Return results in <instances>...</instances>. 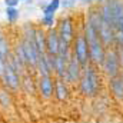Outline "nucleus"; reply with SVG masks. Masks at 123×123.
I'll return each instance as SVG.
<instances>
[{
    "instance_id": "1",
    "label": "nucleus",
    "mask_w": 123,
    "mask_h": 123,
    "mask_svg": "<svg viewBox=\"0 0 123 123\" xmlns=\"http://www.w3.org/2000/svg\"><path fill=\"white\" fill-rule=\"evenodd\" d=\"M83 34L87 40V44H89V59H90V63L94 64V66H102L103 63V59H105V55H106V49L105 46L102 44L100 39H99V33L97 30L90 26L87 22H85L83 25Z\"/></svg>"
},
{
    "instance_id": "2",
    "label": "nucleus",
    "mask_w": 123,
    "mask_h": 123,
    "mask_svg": "<svg viewBox=\"0 0 123 123\" xmlns=\"http://www.w3.org/2000/svg\"><path fill=\"white\" fill-rule=\"evenodd\" d=\"M79 86H80V90L85 96L94 97L99 93V90H100V77H99V73H97L94 64L89 63L86 67H83L82 76H80V80H79Z\"/></svg>"
},
{
    "instance_id": "3",
    "label": "nucleus",
    "mask_w": 123,
    "mask_h": 123,
    "mask_svg": "<svg viewBox=\"0 0 123 123\" xmlns=\"http://www.w3.org/2000/svg\"><path fill=\"white\" fill-rule=\"evenodd\" d=\"M72 55L76 57V60L80 63L82 69L86 67L89 63H90V59H89V44H87V40L83 34V30L76 33L74 36V40L72 43Z\"/></svg>"
},
{
    "instance_id": "4",
    "label": "nucleus",
    "mask_w": 123,
    "mask_h": 123,
    "mask_svg": "<svg viewBox=\"0 0 123 123\" xmlns=\"http://www.w3.org/2000/svg\"><path fill=\"white\" fill-rule=\"evenodd\" d=\"M102 69L105 72V74L110 77L119 76L120 73V59H119V50H116L115 47H110L106 50L105 59L102 63Z\"/></svg>"
},
{
    "instance_id": "5",
    "label": "nucleus",
    "mask_w": 123,
    "mask_h": 123,
    "mask_svg": "<svg viewBox=\"0 0 123 123\" xmlns=\"http://www.w3.org/2000/svg\"><path fill=\"white\" fill-rule=\"evenodd\" d=\"M57 33H59V37L66 40L67 43H73L74 40V36H76V31H74V19L73 16L70 14H64L62 16L59 23H57Z\"/></svg>"
},
{
    "instance_id": "6",
    "label": "nucleus",
    "mask_w": 123,
    "mask_h": 123,
    "mask_svg": "<svg viewBox=\"0 0 123 123\" xmlns=\"http://www.w3.org/2000/svg\"><path fill=\"white\" fill-rule=\"evenodd\" d=\"M82 66L80 63L76 60V57L72 55V57L67 60V67H66V73H64V82L66 83H79L80 80V76H82Z\"/></svg>"
},
{
    "instance_id": "7",
    "label": "nucleus",
    "mask_w": 123,
    "mask_h": 123,
    "mask_svg": "<svg viewBox=\"0 0 123 123\" xmlns=\"http://www.w3.org/2000/svg\"><path fill=\"white\" fill-rule=\"evenodd\" d=\"M1 79H3L4 86L9 87V89H12V90H17V89L20 87V85H22V76H19V74L13 70V67L7 63V60H6L4 73H3Z\"/></svg>"
},
{
    "instance_id": "8",
    "label": "nucleus",
    "mask_w": 123,
    "mask_h": 123,
    "mask_svg": "<svg viewBox=\"0 0 123 123\" xmlns=\"http://www.w3.org/2000/svg\"><path fill=\"white\" fill-rule=\"evenodd\" d=\"M99 39H100L102 44L105 46V49L106 47L110 49L116 43V31L113 30L112 26H109V25H106V23L102 22V25L99 27Z\"/></svg>"
},
{
    "instance_id": "9",
    "label": "nucleus",
    "mask_w": 123,
    "mask_h": 123,
    "mask_svg": "<svg viewBox=\"0 0 123 123\" xmlns=\"http://www.w3.org/2000/svg\"><path fill=\"white\" fill-rule=\"evenodd\" d=\"M59 33L57 29L53 27V29H49L46 31V53L50 55V56H56L59 53Z\"/></svg>"
},
{
    "instance_id": "10",
    "label": "nucleus",
    "mask_w": 123,
    "mask_h": 123,
    "mask_svg": "<svg viewBox=\"0 0 123 123\" xmlns=\"http://www.w3.org/2000/svg\"><path fill=\"white\" fill-rule=\"evenodd\" d=\"M39 90L44 99H50L55 93V80L52 76H40L39 79Z\"/></svg>"
},
{
    "instance_id": "11",
    "label": "nucleus",
    "mask_w": 123,
    "mask_h": 123,
    "mask_svg": "<svg viewBox=\"0 0 123 123\" xmlns=\"http://www.w3.org/2000/svg\"><path fill=\"white\" fill-rule=\"evenodd\" d=\"M109 89L113 97H116L117 100H123V77L120 74L109 79Z\"/></svg>"
},
{
    "instance_id": "12",
    "label": "nucleus",
    "mask_w": 123,
    "mask_h": 123,
    "mask_svg": "<svg viewBox=\"0 0 123 123\" xmlns=\"http://www.w3.org/2000/svg\"><path fill=\"white\" fill-rule=\"evenodd\" d=\"M33 42L36 44V49L39 52V55H44L46 53V30L43 27H36L34 31V37H33Z\"/></svg>"
},
{
    "instance_id": "13",
    "label": "nucleus",
    "mask_w": 123,
    "mask_h": 123,
    "mask_svg": "<svg viewBox=\"0 0 123 123\" xmlns=\"http://www.w3.org/2000/svg\"><path fill=\"white\" fill-rule=\"evenodd\" d=\"M55 94L57 97V100H66L69 97V87H67V83L63 80V79H56L55 80Z\"/></svg>"
},
{
    "instance_id": "14",
    "label": "nucleus",
    "mask_w": 123,
    "mask_h": 123,
    "mask_svg": "<svg viewBox=\"0 0 123 123\" xmlns=\"http://www.w3.org/2000/svg\"><path fill=\"white\" fill-rule=\"evenodd\" d=\"M66 67H67V59L56 55L55 56V70H53V73L56 74V79H64Z\"/></svg>"
},
{
    "instance_id": "15",
    "label": "nucleus",
    "mask_w": 123,
    "mask_h": 123,
    "mask_svg": "<svg viewBox=\"0 0 123 123\" xmlns=\"http://www.w3.org/2000/svg\"><path fill=\"white\" fill-rule=\"evenodd\" d=\"M10 46H9V42L4 36V33L0 30V57H3L4 60H7L9 55H10Z\"/></svg>"
},
{
    "instance_id": "16",
    "label": "nucleus",
    "mask_w": 123,
    "mask_h": 123,
    "mask_svg": "<svg viewBox=\"0 0 123 123\" xmlns=\"http://www.w3.org/2000/svg\"><path fill=\"white\" fill-rule=\"evenodd\" d=\"M59 9H60V0H50L43 9V14H55Z\"/></svg>"
},
{
    "instance_id": "17",
    "label": "nucleus",
    "mask_w": 123,
    "mask_h": 123,
    "mask_svg": "<svg viewBox=\"0 0 123 123\" xmlns=\"http://www.w3.org/2000/svg\"><path fill=\"white\" fill-rule=\"evenodd\" d=\"M19 9L17 7H6V19L9 23H16L19 20Z\"/></svg>"
},
{
    "instance_id": "18",
    "label": "nucleus",
    "mask_w": 123,
    "mask_h": 123,
    "mask_svg": "<svg viewBox=\"0 0 123 123\" xmlns=\"http://www.w3.org/2000/svg\"><path fill=\"white\" fill-rule=\"evenodd\" d=\"M13 55H14V57L17 59V60L20 62L25 67H27V60H26V55H25V50H23V47H22V44L19 43L16 47H14V50L12 52Z\"/></svg>"
},
{
    "instance_id": "19",
    "label": "nucleus",
    "mask_w": 123,
    "mask_h": 123,
    "mask_svg": "<svg viewBox=\"0 0 123 123\" xmlns=\"http://www.w3.org/2000/svg\"><path fill=\"white\" fill-rule=\"evenodd\" d=\"M55 22H56V16L55 14H43L42 17V27L43 29H53L55 27Z\"/></svg>"
},
{
    "instance_id": "20",
    "label": "nucleus",
    "mask_w": 123,
    "mask_h": 123,
    "mask_svg": "<svg viewBox=\"0 0 123 123\" xmlns=\"http://www.w3.org/2000/svg\"><path fill=\"white\" fill-rule=\"evenodd\" d=\"M0 105L3 106V107H9L10 105H12V100H10V94L7 93L6 89H0Z\"/></svg>"
},
{
    "instance_id": "21",
    "label": "nucleus",
    "mask_w": 123,
    "mask_h": 123,
    "mask_svg": "<svg viewBox=\"0 0 123 123\" xmlns=\"http://www.w3.org/2000/svg\"><path fill=\"white\" fill-rule=\"evenodd\" d=\"M22 83H23V86L26 87L27 92H30V90L34 92V89H33V85H34V83H33V79H31L27 73H25V77L22 79Z\"/></svg>"
},
{
    "instance_id": "22",
    "label": "nucleus",
    "mask_w": 123,
    "mask_h": 123,
    "mask_svg": "<svg viewBox=\"0 0 123 123\" xmlns=\"http://www.w3.org/2000/svg\"><path fill=\"white\" fill-rule=\"evenodd\" d=\"M77 0H60V7L63 9H73Z\"/></svg>"
},
{
    "instance_id": "23",
    "label": "nucleus",
    "mask_w": 123,
    "mask_h": 123,
    "mask_svg": "<svg viewBox=\"0 0 123 123\" xmlns=\"http://www.w3.org/2000/svg\"><path fill=\"white\" fill-rule=\"evenodd\" d=\"M6 7H17L19 6V0H4Z\"/></svg>"
},
{
    "instance_id": "24",
    "label": "nucleus",
    "mask_w": 123,
    "mask_h": 123,
    "mask_svg": "<svg viewBox=\"0 0 123 123\" xmlns=\"http://www.w3.org/2000/svg\"><path fill=\"white\" fill-rule=\"evenodd\" d=\"M4 66H6V60H4L3 57H0V77H1L3 73H4Z\"/></svg>"
},
{
    "instance_id": "25",
    "label": "nucleus",
    "mask_w": 123,
    "mask_h": 123,
    "mask_svg": "<svg viewBox=\"0 0 123 123\" xmlns=\"http://www.w3.org/2000/svg\"><path fill=\"white\" fill-rule=\"evenodd\" d=\"M79 1H80L82 4H85V6H86V4H92L93 3V0H79Z\"/></svg>"
},
{
    "instance_id": "26",
    "label": "nucleus",
    "mask_w": 123,
    "mask_h": 123,
    "mask_svg": "<svg viewBox=\"0 0 123 123\" xmlns=\"http://www.w3.org/2000/svg\"><path fill=\"white\" fill-rule=\"evenodd\" d=\"M19 1H25V3H31V0H19Z\"/></svg>"
},
{
    "instance_id": "27",
    "label": "nucleus",
    "mask_w": 123,
    "mask_h": 123,
    "mask_svg": "<svg viewBox=\"0 0 123 123\" xmlns=\"http://www.w3.org/2000/svg\"><path fill=\"white\" fill-rule=\"evenodd\" d=\"M103 1H105V0H97V3H99V4H102Z\"/></svg>"
}]
</instances>
